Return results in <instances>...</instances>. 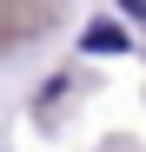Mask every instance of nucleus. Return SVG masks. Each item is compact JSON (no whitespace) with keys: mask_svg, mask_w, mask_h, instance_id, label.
Here are the masks:
<instances>
[{"mask_svg":"<svg viewBox=\"0 0 146 152\" xmlns=\"http://www.w3.org/2000/svg\"><path fill=\"white\" fill-rule=\"evenodd\" d=\"M86 46H93V53H119V46H126V33H119V27H106V20H100V27L86 33Z\"/></svg>","mask_w":146,"mask_h":152,"instance_id":"f257e3e1","label":"nucleus"}]
</instances>
